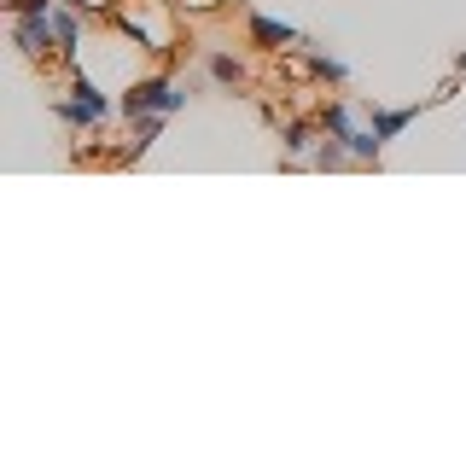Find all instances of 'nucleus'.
I'll use <instances>...</instances> for the list:
<instances>
[{"label": "nucleus", "mask_w": 466, "mask_h": 466, "mask_svg": "<svg viewBox=\"0 0 466 466\" xmlns=\"http://www.w3.org/2000/svg\"><path fill=\"white\" fill-rule=\"evenodd\" d=\"M251 41L257 47H291V41H303L291 24H280V18H262V12H251Z\"/></svg>", "instance_id": "nucleus-5"}, {"label": "nucleus", "mask_w": 466, "mask_h": 466, "mask_svg": "<svg viewBox=\"0 0 466 466\" xmlns=\"http://www.w3.org/2000/svg\"><path fill=\"white\" fill-rule=\"evenodd\" d=\"M309 146H315V128H309V123H286V152H298V157H303Z\"/></svg>", "instance_id": "nucleus-10"}, {"label": "nucleus", "mask_w": 466, "mask_h": 466, "mask_svg": "<svg viewBox=\"0 0 466 466\" xmlns=\"http://www.w3.org/2000/svg\"><path fill=\"white\" fill-rule=\"evenodd\" d=\"M53 111L65 116V123L76 128V135H87V128H99V123H106V116H111V99L99 94V87L87 82V76H70V99H58Z\"/></svg>", "instance_id": "nucleus-2"}, {"label": "nucleus", "mask_w": 466, "mask_h": 466, "mask_svg": "<svg viewBox=\"0 0 466 466\" xmlns=\"http://www.w3.org/2000/svg\"><path fill=\"white\" fill-rule=\"evenodd\" d=\"M12 41H18V53L29 65H47L58 53V29H53V12H24V18H12Z\"/></svg>", "instance_id": "nucleus-3"}, {"label": "nucleus", "mask_w": 466, "mask_h": 466, "mask_svg": "<svg viewBox=\"0 0 466 466\" xmlns=\"http://www.w3.org/2000/svg\"><path fill=\"white\" fill-rule=\"evenodd\" d=\"M181 106H187V94L169 76H146V82H135L123 99H116V111H123V116H175Z\"/></svg>", "instance_id": "nucleus-1"}, {"label": "nucleus", "mask_w": 466, "mask_h": 466, "mask_svg": "<svg viewBox=\"0 0 466 466\" xmlns=\"http://www.w3.org/2000/svg\"><path fill=\"white\" fill-rule=\"evenodd\" d=\"M53 29H58V58H76V47H82V18L70 6H53Z\"/></svg>", "instance_id": "nucleus-6"}, {"label": "nucleus", "mask_w": 466, "mask_h": 466, "mask_svg": "<svg viewBox=\"0 0 466 466\" xmlns=\"http://www.w3.org/2000/svg\"><path fill=\"white\" fill-rule=\"evenodd\" d=\"M309 70H315L320 82H344L350 76V65H344V58H332V53H309Z\"/></svg>", "instance_id": "nucleus-8"}, {"label": "nucleus", "mask_w": 466, "mask_h": 466, "mask_svg": "<svg viewBox=\"0 0 466 466\" xmlns=\"http://www.w3.org/2000/svg\"><path fill=\"white\" fill-rule=\"evenodd\" d=\"M320 128H327V135L332 140H356V116H350V106H327V111H320Z\"/></svg>", "instance_id": "nucleus-7"}, {"label": "nucleus", "mask_w": 466, "mask_h": 466, "mask_svg": "<svg viewBox=\"0 0 466 466\" xmlns=\"http://www.w3.org/2000/svg\"><path fill=\"white\" fill-rule=\"evenodd\" d=\"M210 76L216 82H245V65H239V58H228V53H216L210 58Z\"/></svg>", "instance_id": "nucleus-9"}, {"label": "nucleus", "mask_w": 466, "mask_h": 466, "mask_svg": "<svg viewBox=\"0 0 466 466\" xmlns=\"http://www.w3.org/2000/svg\"><path fill=\"white\" fill-rule=\"evenodd\" d=\"M414 116H420V106H397V111H385V106H368V128H373L379 140H397L402 128L414 123Z\"/></svg>", "instance_id": "nucleus-4"}]
</instances>
